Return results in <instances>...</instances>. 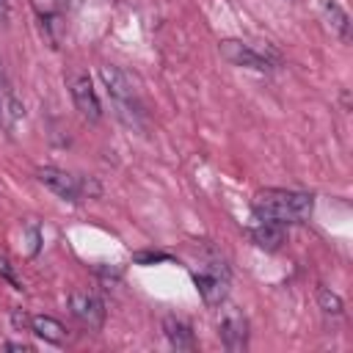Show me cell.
I'll use <instances>...</instances> for the list:
<instances>
[{
	"mask_svg": "<svg viewBox=\"0 0 353 353\" xmlns=\"http://www.w3.org/2000/svg\"><path fill=\"white\" fill-rule=\"evenodd\" d=\"M254 218H265V221H276L281 226L290 223H303L312 218L314 212V196L312 193H301V190H284V188H268L259 190L251 201Z\"/></svg>",
	"mask_w": 353,
	"mask_h": 353,
	"instance_id": "6da1fadb",
	"label": "cell"
},
{
	"mask_svg": "<svg viewBox=\"0 0 353 353\" xmlns=\"http://www.w3.org/2000/svg\"><path fill=\"white\" fill-rule=\"evenodd\" d=\"M99 77L105 83V91L110 97V105L116 110V119L127 124L130 130H138L143 124V102L138 97V88L132 77L119 66H102Z\"/></svg>",
	"mask_w": 353,
	"mask_h": 353,
	"instance_id": "7a4b0ae2",
	"label": "cell"
},
{
	"mask_svg": "<svg viewBox=\"0 0 353 353\" xmlns=\"http://www.w3.org/2000/svg\"><path fill=\"white\" fill-rule=\"evenodd\" d=\"M36 179L52 190L55 196H61L63 201H83V199H91V196H99V185L94 179H85V176H74L63 168H55V165H44L36 171Z\"/></svg>",
	"mask_w": 353,
	"mask_h": 353,
	"instance_id": "3957f363",
	"label": "cell"
},
{
	"mask_svg": "<svg viewBox=\"0 0 353 353\" xmlns=\"http://www.w3.org/2000/svg\"><path fill=\"white\" fill-rule=\"evenodd\" d=\"M193 284L207 306H221L229 295V268L223 259L210 256L193 270Z\"/></svg>",
	"mask_w": 353,
	"mask_h": 353,
	"instance_id": "277c9868",
	"label": "cell"
},
{
	"mask_svg": "<svg viewBox=\"0 0 353 353\" xmlns=\"http://www.w3.org/2000/svg\"><path fill=\"white\" fill-rule=\"evenodd\" d=\"M218 52L223 61H229L232 66H243V69H254V72H270L276 69V58H268L265 52H259L256 47L245 44V41H234V39H226L218 44Z\"/></svg>",
	"mask_w": 353,
	"mask_h": 353,
	"instance_id": "5b68a950",
	"label": "cell"
},
{
	"mask_svg": "<svg viewBox=\"0 0 353 353\" xmlns=\"http://www.w3.org/2000/svg\"><path fill=\"white\" fill-rule=\"evenodd\" d=\"M69 91H72V102H74V108L80 110V116H83L85 121L94 124V121L102 119V108H99L94 83H91V77H88L85 72L72 74V80H69Z\"/></svg>",
	"mask_w": 353,
	"mask_h": 353,
	"instance_id": "8992f818",
	"label": "cell"
},
{
	"mask_svg": "<svg viewBox=\"0 0 353 353\" xmlns=\"http://www.w3.org/2000/svg\"><path fill=\"white\" fill-rule=\"evenodd\" d=\"M69 312L88 328L99 331L105 325V303L94 292H72L69 295Z\"/></svg>",
	"mask_w": 353,
	"mask_h": 353,
	"instance_id": "52a82bcc",
	"label": "cell"
},
{
	"mask_svg": "<svg viewBox=\"0 0 353 353\" xmlns=\"http://www.w3.org/2000/svg\"><path fill=\"white\" fill-rule=\"evenodd\" d=\"M218 331H221V342H223L226 350L237 353V350H245L248 347V320L237 309H229L226 312V317L221 320Z\"/></svg>",
	"mask_w": 353,
	"mask_h": 353,
	"instance_id": "ba28073f",
	"label": "cell"
},
{
	"mask_svg": "<svg viewBox=\"0 0 353 353\" xmlns=\"http://www.w3.org/2000/svg\"><path fill=\"white\" fill-rule=\"evenodd\" d=\"M22 116H25V108H22L19 97L14 94V88H11L8 77H6L3 61H0V127L3 130H14Z\"/></svg>",
	"mask_w": 353,
	"mask_h": 353,
	"instance_id": "9c48e42d",
	"label": "cell"
},
{
	"mask_svg": "<svg viewBox=\"0 0 353 353\" xmlns=\"http://www.w3.org/2000/svg\"><path fill=\"white\" fill-rule=\"evenodd\" d=\"M251 240L265 248V251H279L281 243H284V226L276 223V221H265V218H254L251 229H248Z\"/></svg>",
	"mask_w": 353,
	"mask_h": 353,
	"instance_id": "30bf717a",
	"label": "cell"
},
{
	"mask_svg": "<svg viewBox=\"0 0 353 353\" xmlns=\"http://www.w3.org/2000/svg\"><path fill=\"white\" fill-rule=\"evenodd\" d=\"M163 331H165V339L171 342V347H176V350H193L196 347L193 331L182 317H176V314L163 317Z\"/></svg>",
	"mask_w": 353,
	"mask_h": 353,
	"instance_id": "8fae6325",
	"label": "cell"
},
{
	"mask_svg": "<svg viewBox=\"0 0 353 353\" xmlns=\"http://www.w3.org/2000/svg\"><path fill=\"white\" fill-rule=\"evenodd\" d=\"M320 11H323L328 28H331L342 41H350V17H347V11H345L336 0H320Z\"/></svg>",
	"mask_w": 353,
	"mask_h": 353,
	"instance_id": "7c38bea8",
	"label": "cell"
},
{
	"mask_svg": "<svg viewBox=\"0 0 353 353\" xmlns=\"http://www.w3.org/2000/svg\"><path fill=\"white\" fill-rule=\"evenodd\" d=\"M30 331L36 336H41L44 342H52V345H61L66 336V328L55 317H30Z\"/></svg>",
	"mask_w": 353,
	"mask_h": 353,
	"instance_id": "4fadbf2b",
	"label": "cell"
},
{
	"mask_svg": "<svg viewBox=\"0 0 353 353\" xmlns=\"http://www.w3.org/2000/svg\"><path fill=\"white\" fill-rule=\"evenodd\" d=\"M317 303H320V309H323L325 314H342V298H339L336 292H331L328 287H320Z\"/></svg>",
	"mask_w": 353,
	"mask_h": 353,
	"instance_id": "5bb4252c",
	"label": "cell"
},
{
	"mask_svg": "<svg viewBox=\"0 0 353 353\" xmlns=\"http://www.w3.org/2000/svg\"><path fill=\"white\" fill-rule=\"evenodd\" d=\"M132 259H135L138 265H154V262H168L171 256L163 254V251H138Z\"/></svg>",
	"mask_w": 353,
	"mask_h": 353,
	"instance_id": "9a60e30c",
	"label": "cell"
},
{
	"mask_svg": "<svg viewBox=\"0 0 353 353\" xmlns=\"http://www.w3.org/2000/svg\"><path fill=\"white\" fill-rule=\"evenodd\" d=\"M0 279H6L14 290H22V281L17 279V273H14V265L6 259V256H0Z\"/></svg>",
	"mask_w": 353,
	"mask_h": 353,
	"instance_id": "2e32d148",
	"label": "cell"
},
{
	"mask_svg": "<svg viewBox=\"0 0 353 353\" xmlns=\"http://www.w3.org/2000/svg\"><path fill=\"white\" fill-rule=\"evenodd\" d=\"M8 14H11L8 0H0V28H6V25H8Z\"/></svg>",
	"mask_w": 353,
	"mask_h": 353,
	"instance_id": "e0dca14e",
	"label": "cell"
},
{
	"mask_svg": "<svg viewBox=\"0 0 353 353\" xmlns=\"http://www.w3.org/2000/svg\"><path fill=\"white\" fill-rule=\"evenodd\" d=\"M6 347L8 350H30V345H25V342H6Z\"/></svg>",
	"mask_w": 353,
	"mask_h": 353,
	"instance_id": "ac0fdd59",
	"label": "cell"
},
{
	"mask_svg": "<svg viewBox=\"0 0 353 353\" xmlns=\"http://www.w3.org/2000/svg\"><path fill=\"white\" fill-rule=\"evenodd\" d=\"M77 3H80V0H55V6H58L61 11H63V8H74Z\"/></svg>",
	"mask_w": 353,
	"mask_h": 353,
	"instance_id": "d6986e66",
	"label": "cell"
}]
</instances>
